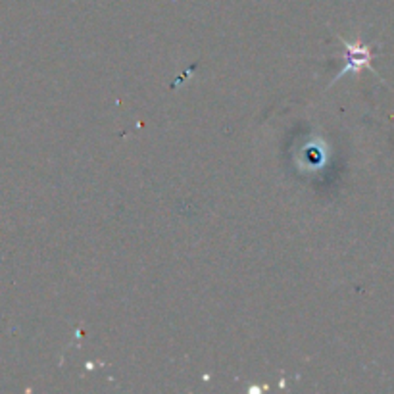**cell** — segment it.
Masks as SVG:
<instances>
[{
	"label": "cell",
	"instance_id": "obj_1",
	"mask_svg": "<svg viewBox=\"0 0 394 394\" xmlns=\"http://www.w3.org/2000/svg\"><path fill=\"white\" fill-rule=\"evenodd\" d=\"M343 44L346 47V50H348V64H346V67L340 72V74L337 75V79H340L343 75L345 74H348L350 69L352 72H356L358 69V62H361V64H368L370 62V50L368 49H358L356 44H350L348 41H343Z\"/></svg>",
	"mask_w": 394,
	"mask_h": 394
}]
</instances>
